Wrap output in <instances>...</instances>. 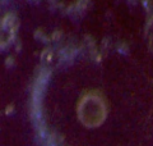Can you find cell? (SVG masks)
Segmentation results:
<instances>
[{
	"mask_svg": "<svg viewBox=\"0 0 153 146\" xmlns=\"http://www.w3.org/2000/svg\"><path fill=\"white\" fill-rule=\"evenodd\" d=\"M19 27V22L18 18L16 17V14H5L1 19V30L3 31H8L10 33V37H9V41H12V38H14V35L17 33Z\"/></svg>",
	"mask_w": 153,
	"mask_h": 146,
	"instance_id": "6da1fadb",
	"label": "cell"
},
{
	"mask_svg": "<svg viewBox=\"0 0 153 146\" xmlns=\"http://www.w3.org/2000/svg\"><path fill=\"white\" fill-rule=\"evenodd\" d=\"M46 59L47 62L51 60V50L50 49H45L44 51H42V60Z\"/></svg>",
	"mask_w": 153,
	"mask_h": 146,
	"instance_id": "7a4b0ae2",
	"label": "cell"
},
{
	"mask_svg": "<svg viewBox=\"0 0 153 146\" xmlns=\"http://www.w3.org/2000/svg\"><path fill=\"white\" fill-rule=\"evenodd\" d=\"M4 113H5V115H12L14 113V105L13 104L7 105V108H5V110H4Z\"/></svg>",
	"mask_w": 153,
	"mask_h": 146,
	"instance_id": "3957f363",
	"label": "cell"
},
{
	"mask_svg": "<svg viewBox=\"0 0 153 146\" xmlns=\"http://www.w3.org/2000/svg\"><path fill=\"white\" fill-rule=\"evenodd\" d=\"M5 65H7L8 68H10V67H13V65H14V58H13V56H8V58H7V60H5Z\"/></svg>",
	"mask_w": 153,
	"mask_h": 146,
	"instance_id": "277c9868",
	"label": "cell"
},
{
	"mask_svg": "<svg viewBox=\"0 0 153 146\" xmlns=\"http://www.w3.org/2000/svg\"><path fill=\"white\" fill-rule=\"evenodd\" d=\"M60 37H61V31H55L54 33H52V36H51V38H52L54 41L60 40Z\"/></svg>",
	"mask_w": 153,
	"mask_h": 146,
	"instance_id": "5b68a950",
	"label": "cell"
}]
</instances>
